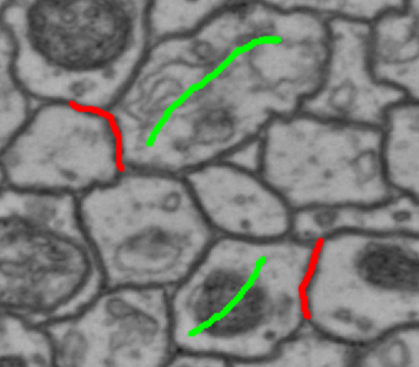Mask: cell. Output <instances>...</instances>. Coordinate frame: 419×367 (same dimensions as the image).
Returning a JSON list of instances; mask_svg holds the SVG:
<instances>
[{
    "instance_id": "obj_18",
    "label": "cell",
    "mask_w": 419,
    "mask_h": 367,
    "mask_svg": "<svg viewBox=\"0 0 419 367\" xmlns=\"http://www.w3.org/2000/svg\"><path fill=\"white\" fill-rule=\"evenodd\" d=\"M350 367H419V326L394 331L355 349Z\"/></svg>"
},
{
    "instance_id": "obj_3",
    "label": "cell",
    "mask_w": 419,
    "mask_h": 367,
    "mask_svg": "<svg viewBox=\"0 0 419 367\" xmlns=\"http://www.w3.org/2000/svg\"><path fill=\"white\" fill-rule=\"evenodd\" d=\"M151 0L1 1L14 72L37 101L110 112L148 55Z\"/></svg>"
},
{
    "instance_id": "obj_5",
    "label": "cell",
    "mask_w": 419,
    "mask_h": 367,
    "mask_svg": "<svg viewBox=\"0 0 419 367\" xmlns=\"http://www.w3.org/2000/svg\"><path fill=\"white\" fill-rule=\"evenodd\" d=\"M308 327L352 349L419 326V232L343 228L315 243Z\"/></svg>"
},
{
    "instance_id": "obj_2",
    "label": "cell",
    "mask_w": 419,
    "mask_h": 367,
    "mask_svg": "<svg viewBox=\"0 0 419 367\" xmlns=\"http://www.w3.org/2000/svg\"><path fill=\"white\" fill-rule=\"evenodd\" d=\"M315 241L217 236L170 292L177 349L259 360L308 327L305 290Z\"/></svg>"
},
{
    "instance_id": "obj_14",
    "label": "cell",
    "mask_w": 419,
    "mask_h": 367,
    "mask_svg": "<svg viewBox=\"0 0 419 367\" xmlns=\"http://www.w3.org/2000/svg\"><path fill=\"white\" fill-rule=\"evenodd\" d=\"M355 349L306 327L268 356L233 367H350Z\"/></svg>"
},
{
    "instance_id": "obj_13",
    "label": "cell",
    "mask_w": 419,
    "mask_h": 367,
    "mask_svg": "<svg viewBox=\"0 0 419 367\" xmlns=\"http://www.w3.org/2000/svg\"><path fill=\"white\" fill-rule=\"evenodd\" d=\"M385 174L392 192L419 203V102L402 100L381 127Z\"/></svg>"
},
{
    "instance_id": "obj_8",
    "label": "cell",
    "mask_w": 419,
    "mask_h": 367,
    "mask_svg": "<svg viewBox=\"0 0 419 367\" xmlns=\"http://www.w3.org/2000/svg\"><path fill=\"white\" fill-rule=\"evenodd\" d=\"M1 187L79 197L127 169L110 112L45 102L0 148Z\"/></svg>"
},
{
    "instance_id": "obj_20",
    "label": "cell",
    "mask_w": 419,
    "mask_h": 367,
    "mask_svg": "<svg viewBox=\"0 0 419 367\" xmlns=\"http://www.w3.org/2000/svg\"><path fill=\"white\" fill-rule=\"evenodd\" d=\"M164 367H233V362L212 354L176 349Z\"/></svg>"
},
{
    "instance_id": "obj_9",
    "label": "cell",
    "mask_w": 419,
    "mask_h": 367,
    "mask_svg": "<svg viewBox=\"0 0 419 367\" xmlns=\"http://www.w3.org/2000/svg\"><path fill=\"white\" fill-rule=\"evenodd\" d=\"M43 328L60 367H164L177 349L164 290L105 288L80 312Z\"/></svg>"
},
{
    "instance_id": "obj_19",
    "label": "cell",
    "mask_w": 419,
    "mask_h": 367,
    "mask_svg": "<svg viewBox=\"0 0 419 367\" xmlns=\"http://www.w3.org/2000/svg\"><path fill=\"white\" fill-rule=\"evenodd\" d=\"M399 1H289L290 6L319 14L327 20L348 19L371 24Z\"/></svg>"
},
{
    "instance_id": "obj_17",
    "label": "cell",
    "mask_w": 419,
    "mask_h": 367,
    "mask_svg": "<svg viewBox=\"0 0 419 367\" xmlns=\"http://www.w3.org/2000/svg\"><path fill=\"white\" fill-rule=\"evenodd\" d=\"M229 1L153 0L149 8L151 44L188 35L219 13Z\"/></svg>"
},
{
    "instance_id": "obj_11",
    "label": "cell",
    "mask_w": 419,
    "mask_h": 367,
    "mask_svg": "<svg viewBox=\"0 0 419 367\" xmlns=\"http://www.w3.org/2000/svg\"><path fill=\"white\" fill-rule=\"evenodd\" d=\"M184 176L217 236L247 241L293 236L294 212L260 173L220 161Z\"/></svg>"
},
{
    "instance_id": "obj_6",
    "label": "cell",
    "mask_w": 419,
    "mask_h": 367,
    "mask_svg": "<svg viewBox=\"0 0 419 367\" xmlns=\"http://www.w3.org/2000/svg\"><path fill=\"white\" fill-rule=\"evenodd\" d=\"M105 288L78 197L1 187V313L45 327L80 312Z\"/></svg>"
},
{
    "instance_id": "obj_21",
    "label": "cell",
    "mask_w": 419,
    "mask_h": 367,
    "mask_svg": "<svg viewBox=\"0 0 419 367\" xmlns=\"http://www.w3.org/2000/svg\"><path fill=\"white\" fill-rule=\"evenodd\" d=\"M261 138V137H260ZM260 138L249 142L245 146L240 147L234 153H231L225 161H229L234 166L245 171L260 173L261 166V142Z\"/></svg>"
},
{
    "instance_id": "obj_22",
    "label": "cell",
    "mask_w": 419,
    "mask_h": 367,
    "mask_svg": "<svg viewBox=\"0 0 419 367\" xmlns=\"http://www.w3.org/2000/svg\"><path fill=\"white\" fill-rule=\"evenodd\" d=\"M413 227L415 231L419 232V205L415 208V212H414Z\"/></svg>"
},
{
    "instance_id": "obj_7",
    "label": "cell",
    "mask_w": 419,
    "mask_h": 367,
    "mask_svg": "<svg viewBox=\"0 0 419 367\" xmlns=\"http://www.w3.org/2000/svg\"><path fill=\"white\" fill-rule=\"evenodd\" d=\"M260 142V174L294 213L368 210L396 195L381 128L299 111L273 121Z\"/></svg>"
},
{
    "instance_id": "obj_10",
    "label": "cell",
    "mask_w": 419,
    "mask_h": 367,
    "mask_svg": "<svg viewBox=\"0 0 419 367\" xmlns=\"http://www.w3.org/2000/svg\"><path fill=\"white\" fill-rule=\"evenodd\" d=\"M329 57L324 76L303 110L326 120L381 128L404 96L375 76L370 55V24L329 20Z\"/></svg>"
},
{
    "instance_id": "obj_16",
    "label": "cell",
    "mask_w": 419,
    "mask_h": 367,
    "mask_svg": "<svg viewBox=\"0 0 419 367\" xmlns=\"http://www.w3.org/2000/svg\"><path fill=\"white\" fill-rule=\"evenodd\" d=\"M34 99L21 86L14 72V46L0 27V148L25 126L35 111Z\"/></svg>"
},
{
    "instance_id": "obj_15",
    "label": "cell",
    "mask_w": 419,
    "mask_h": 367,
    "mask_svg": "<svg viewBox=\"0 0 419 367\" xmlns=\"http://www.w3.org/2000/svg\"><path fill=\"white\" fill-rule=\"evenodd\" d=\"M0 367H60L48 333L0 313Z\"/></svg>"
},
{
    "instance_id": "obj_12",
    "label": "cell",
    "mask_w": 419,
    "mask_h": 367,
    "mask_svg": "<svg viewBox=\"0 0 419 367\" xmlns=\"http://www.w3.org/2000/svg\"><path fill=\"white\" fill-rule=\"evenodd\" d=\"M370 55L379 81L419 102V0L399 1L370 24Z\"/></svg>"
},
{
    "instance_id": "obj_4",
    "label": "cell",
    "mask_w": 419,
    "mask_h": 367,
    "mask_svg": "<svg viewBox=\"0 0 419 367\" xmlns=\"http://www.w3.org/2000/svg\"><path fill=\"white\" fill-rule=\"evenodd\" d=\"M79 212L106 288L171 292L218 236L185 176L163 171L125 169L79 197Z\"/></svg>"
},
{
    "instance_id": "obj_1",
    "label": "cell",
    "mask_w": 419,
    "mask_h": 367,
    "mask_svg": "<svg viewBox=\"0 0 419 367\" xmlns=\"http://www.w3.org/2000/svg\"><path fill=\"white\" fill-rule=\"evenodd\" d=\"M329 20L288 1H229L154 42L110 111L127 169L186 175L303 110L329 57Z\"/></svg>"
}]
</instances>
